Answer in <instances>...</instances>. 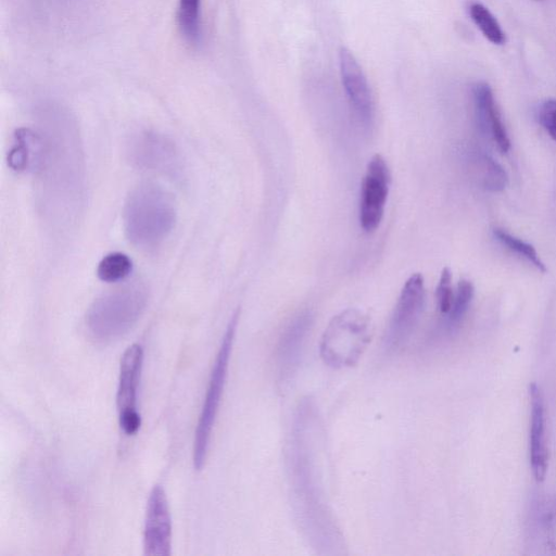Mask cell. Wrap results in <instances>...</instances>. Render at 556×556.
Wrapping results in <instances>:
<instances>
[{
	"label": "cell",
	"mask_w": 556,
	"mask_h": 556,
	"mask_svg": "<svg viewBox=\"0 0 556 556\" xmlns=\"http://www.w3.org/2000/svg\"><path fill=\"white\" fill-rule=\"evenodd\" d=\"M40 134L41 154L34 172L38 178L39 205L50 224L67 227L80 213L85 191L78 134L63 115L53 117Z\"/></svg>",
	"instance_id": "obj_1"
},
{
	"label": "cell",
	"mask_w": 556,
	"mask_h": 556,
	"mask_svg": "<svg viewBox=\"0 0 556 556\" xmlns=\"http://www.w3.org/2000/svg\"><path fill=\"white\" fill-rule=\"evenodd\" d=\"M176 222L174 199L163 187L142 182L128 194L123 223L126 237L138 248H153L172 232Z\"/></svg>",
	"instance_id": "obj_2"
},
{
	"label": "cell",
	"mask_w": 556,
	"mask_h": 556,
	"mask_svg": "<svg viewBox=\"0 0 556 556\" xmlns=\"http://www.w3.org/2000/svg\"><path fill=\"white\" fill-rule=\"evenodd\" d=\"M148 301L143 286L131 285L102 294L86 314V328L98 342H111L125 336L142 315Z\"/></svg>",
	"instance_id": "obj_3"
},
{
	"label": "cell",
	"mask_w": 556,
	"mask_h": 556,
	"mask_svg": "<svg viewBox=\"0 0 556 556\" xmlns=\"http://www.w3.org/2000/svg\"><path fill=\"white\" fill-rule=\"evenodd\" d=\"M372 337L370 317L361 309L346 308L329 321L320 340V356L332 368L354 366Z\"/></svg>",
	"instance_id": "obj_4"
},
{
	"label": "cell",
	"mask_w": 556,
	"mask_h": 556,
	"mask_svg": "<svg viewBox=\"0 0 556 556\" xmlns=\"http://www.w3.org/2000/svg\"><path fill=\"white\" fill-rule=\"evenodd\" d=\"M239 320V311L229 320L216 355L203 406L194 433L193 465L197 470L204 466L212 430L226 383L228 364Z\"/></svg>",
	"instance_id": "obj_5"
},
{
	"label": "cell",
	"mask_w": 556,
	"mask_h": 556,
	"mask_svg": "<svg viewBox=\"0 0 556 556\" xmlns=\"http://www.w3.org/2000/svg\"><path fill=\"white\" fill-rule=\"evenodd\" d=\"M426 290L424 277L415 273L405 281L386 333V348H402L413 333L424 309Z\"/></svg>",
	"instance_id": "obj_6"
},
{
	"label": "cell",
	"mask_w": 556,
	"mask_h": 556,
	"mask_svg": "<svg viewBox=\"0 0 556 556\" xmlns=\"http://www.w3.org/2000/svg\"><path fill=\"white\" fill-rule=\"evenodd\" d=\"M142 362L143 350L139 344L130 345L121 359L116 406L119 427L127 435L135 434L141 425L137 407V392Z\"/></svg>",
	"instance_id": "obj_7"
},
{
	"label": "cell",
	"mask_w": 556,
	"mask_h": 556,
	"mask_svg": "<svg viewBox=\"0 0 556 556\" xmlns=\"http://www.w3.org/2000/svg\"><path fill=\"white\" fill-rule=\"evenodd\" d=\"M389 184L388 165L380 154H375L367 164L361 188L359 224L367 232L377 229L382 220Z\"/></svg>",
	"instance_id": "obj_8"
},
{
	"label": "cell",
	"mask_w": 556,
	"mask_h": 556,
	"mask_svg": "<svg viewBox=\"0 0 556 556\" xmlns=\"http://www.w3.org/2000/svg\"><path fill=\"white\" fill-rule=\"evenodd\" d=\"M130 162L137 167L175 174L179 169V155L175 144L157 132L142 131L127 144Z\"/></svg>",
	"instance_id": "obj_9"
},
{
	"label": "cell",
	"mask_w": 556,
	"mask_h": 556,
	"mask_svg": "<svg viewBox=\"0 0 556 556\" xmlns=\"http://www.w3.org/2000/svg\"><path fill=\"white\" fill-rule=\"evenodd\" d=\"M172 548V520L164 489L155 485L150 492L143 528L144 555L168 556Z\"/></svg>",
	"instance_id": "obj_10"
},
{
	"label": "cell",
	"mask_w": 556,
	"mask_h": 556,
	"mask_svg": "<svg viewBox=\"0 0 556 556\" xmlns=\"http://www.w3.org/2000/svg\"><path fill=\"white\" fill-rule=\"evenodd\" d=\"M339 66L342 85L354 114L364 127H371L375 106L370 88L361 65L346 48H341L339 52Z\"/></svg>",
	"instance_id": "obj_11"
},
{
	"label": "cell",
	"mask_w": 556,
	"mask_h": 556,
	"mask_svg": "<svg viewBox=\"0 0 556 556\" xmlns=\"http://www.w3.org/2000/svg\"><path fill=\"white\" fill-rule=\"evenodd\" d=\"M478 124L496 143L502 152H507L510 141L502 122L494 96L485 83H477L472 88Z\"/></svg>",
	"instance_id": "obj_12"
},
{
	"label": "cell",
	"mask_w": 556,
	"mask_h": 556,
	"mask_svg": "<svg viewBox=\"0 0 556 556\" xmlns=\"http://www.w3.org/2000/svg\"><path fill=\"white\" fill-rule=\"evenodd\" d=\"M530 464L534 479L542 481L547 470L545 417L542 393L534 383L530 387Z\"/></svg>",
	"instance_id": "obj_13"
},
{
	"label": "cell",
	"mask_w": 556,
	"mask_h": 556,
	"mask_svg": "<svg viewBox=\"0 0 556 556\" xmlns=\"http://www.w3.org/2000/svg\"><path fill=\"white\" fill-rule=\"evenodd\" d=\"M42 139L40 131L20 128L14 135V143L8 155L9 166L16 172H35L40 154Z\"/></svg>",
	"instance_id": "obj_14"
},
{
	"label": "cell",
	"mask_w": 556,
	"mask_h": 556,
	"mask_svg": "<svg viewBox=\"0 0 556 556\" xmlns=\"http://www.w3.org/2000/svg\"><path fill=\"white\" fill-rule=\"evenodd\" d=\"M306 330L307 319L300 318L287 329L279 341L277 365L282 381L289 379L298 367Z\"/></svg>",
	"instance_id": "obj_15"
},
{
	"label": "cell",
	"mask_w": 556,
	"mask_h": 556,
	"mask_svg": "<svg viewBox=\"0 0 556 556\" xmlns=\"http://www.w3.org/2000/svg\"><path fill=\"white\" fill-rule=\"evenodd\" d=\"M177 24L185 40L191 46H199L203 39L201 0H179Z\"/></svg>",
	"instance_id": "obj_16"
},
{
	"label": "cell",
	"mask_w": 556,
	"mask_h": 556,
	"mask_svg": "<svg viewBox=\"0 0 556 556\" xmlns=\"http://www.w3.org/2000/svg\"><path fill=\"white\" fill-rule=\"evenodd\" d=\"M534 539L547 552L556 554V498L541 505L534 519Z\"/></svg>",
	"instance_id": "obj_17"
},
{
	"label": "cell",
	"mask_w": 556,
	"mask_h": 556,
	"mask_svg": "<svg viewBox=\"0 0 556 556\" xmlns=\"http://www.w3.org/2000/svg\"><path fill=\"white\" fill-rule=\"evenodd\" d=\"M468 13L480 29L482 35L494 45H503L506 41L505 33L495 16L478 1L468 3Z\"/></svg>",
	"instance_id": "obj_18"
},
{
	"label": "cell",
	"mask_w": 556,
	"mask_h": 556,
	"mask_svg": "<svg viewBox=\"0 0 556 556\" xmlns=\"http://www.w3.org/2000/svg\"><path fill=\"white\" fill-rule=\"evenodd\" d=\"M132 262L121 252L106 254L99 263L97 275L104 282H117L125 279L131 271Z\"/></svg>",
	"instance_id": "obj_19"
},
{
	"label": "cell",
	"mask_w": 556,
	"mask_h": 556,
	"mask_svg": "<svg viewBox=\"0 0 556 556\" xmlns=\"http://www.w3.org/2000/svg\"><path fill=\"white\" fill-rule=\"evenodd\" d=\"M493 232L496 239L507 249L514 251L518 255L532 263L539 270H546L545 265L540 260L535 249L531 244L522 241L521 239L508 233L503 229L496 228Z\"/></svg>",
	"instance_id": "obj_20"
},
{
	"label": "cell",
	"mask_w": 556,
	"mask_h": 556,
	"mask_svg": "<svg viewBox=\"0 0 556 556\" xmlns=\"http://www.w3.org/2000/svg\"><path fill=\"white\" fill-rule=\"evenodd\" d=\"M473 296V286L467 279L458 281L454 300L450 312L447 313V320L451 326L457 325L466 314L469 304Z\"/></svg>",
	"instance_id": "obj_21"
},
{
	"label": "cell",
	"mask_w": 556,
	"mask_h": 556,
	"mask_svg": "<svg viewBox=\"0 0 556 556\" xmlns=\"http://www.w3.org/2000/svg\"><path fill=\"white\" fill-rule=\"evenodd\" d=\"M481 161L483 188L491 191L503 190L508 181L503 167L488 155H482Z\"/></svg>",
	"instance_id": "obj_22"
},
{
	"label": "cell",
	"mask_w": 556,
	"mask_h": 556,
	"mask_svg": "<svg viewBox=\"0 0 556 556\" xmlns=\"http://www.w3.org/2000/svg\"><path fill=\"white\" fill-rule=\"evenodd\" d=\"M435 299L439 311L442 314L447 315L454 300V292L452 288V271L448 267H444L441 271L439 283L435 290Z\"/></svg>",
	"instance_id": "obj_23"
},
{
	"label": "cell",
	"mask_w": 556,
	"mask_h": 556,
	"mask_svg": "<svg viewBox=\"0 0 556 556\" xmlns=\"http://www.w3.org/2000/svg\"><path fill=\"white\" fill-rule=\"evenodd\" d=\"M539 121L548 135L556 141V100L544 101L539 109Z\"/></svg>",
	"instance_id": "obj_24"
},
{
	"label": "cell",
	"mask_w": 556,
	"mask_h": 556,
	"mask_svg": "<svg viewBox=\"0 0 556 556\" xmlns=\"http://www.w3.org/2000/svg\"><path fill=\"white\" fill-rule=\"evenodd\" d=\"M535 1H542V0H535Z\"/></svg>",
	"instance_id": "obj_25"
}]
</instances>
